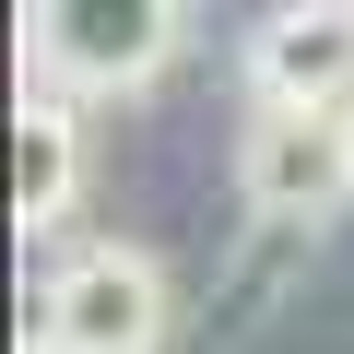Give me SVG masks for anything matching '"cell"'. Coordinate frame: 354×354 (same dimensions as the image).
Returning a JSON list of instances; mask_svg holds the SVG:
<instances>
[{
	"mask_svg": "<svg viewBox=\"0 0 354 354\" xmlns=\"http://www.w3.org/2000/svg\"><path fill=\"white\" fill-rule=\"evenodd\" d=\"M189 0H24V83L71 106H118L177 71Z\"/></svg>",
	"mask_w": 354,
	"mask_h": 354,
	"instance_id": "1",
	"label": "cell"
},
{
	"mask_svg": "<svg viewBox=\"0 0 354 354\" xmlns=\"http://www.w3.org/2000/svg\"><path fill=\"white\" fill-rule=\"evenodd\" d=\"M165 319H177L165 260L130 248V236H83L36 272L24 354H165Z\"/></svg>",
	"mask_w": 354,
	"mask_h": 354,
	"instance_id": "2",
	"label": "cell"
},
{
	"mask_svg": "<svg viewBox=\"0 0 354 354\" xmlns=\"http://www.w3.org/2000/svg\"><path fill=\"white\" fill-rule=\"evenodd\" d=\"M236 71H248V106L330 118V106L354 95V0H272Z\"/></svg>",
	"mask_w": 354,
	"mask_h": 354,
	"instance_id": "3",
	"label": "cell"
},
{
	"mask_svg": "<svg viewBox=\"0 0 354 354\" xmlns=\"http://www.w3.org/2000/svg\"><path fill=\"white\" fill-rule=\"evenodd\" d=\"M236 189H248L260 225H319L330 201H354L342 130H330V118H295V106H248V130H236Z\"/></svg>",
	"mask_w": 354,
	"mask_h": 354,
	"instance_id": "4",
	"label": "cell"
},
{
	"mask_svg": "<svg viewBox=\"0 0 354 354\" xmlns=\"http://www.w3.org/2000/svg\"><path fill=\"white\" fill-rule=\"evenodd\" d=\"M71 213H83V106L24 83V106H12V225L59 236Z\"/></svg>",
	"mask_w": 354,
	"mask_h": 354,
	"instance_id": "5",
	"label": "cell"
},
{
	"mask_svg": "<svg viewBox=\"0 0 354 354\" xmlns=\"http://www.w3.org/2000/svg\"><path fill=\"white\" fill-rule=\"evenodd\" d=\"M330 130H342V177H354V95H342V106H330Z\"/></svg>",
	"mask_w": 354,
	"mask_h": 354,
	"instance_id": "6",
	"label": "cell"
}]
</instances>
